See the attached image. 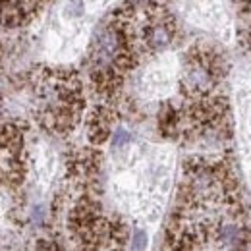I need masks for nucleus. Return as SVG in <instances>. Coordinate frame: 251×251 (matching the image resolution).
Listing matches in <instances>:
<instances>
[{
    "label": "nucleus",
    "mask_w": 251,
    "mask_h": 251,
    "mask_svg": "<svg viewBox=\"0 0 251 251\" xmlns=\"http://www.w3.org/2000/svg\"><path fill=\"white\" fill-rule=\"evenodd\" d=\"M220 74L222 72L217 56H213L211 52L193 50L184 64V77H182L184 91L191 99L211 97L213 89L219 83Z\"/></svg>",
    "instance_id": "1"
},
{
    "label": "nucleus",
    "mask_w": 251,
    "mask_h": 251,
    "mask_svg": "<svg viewBox=\"0 0 251 251\" xmlns=\"http://www.w3.org/2000/svg\"><path fill=\"white\" fill-rule=\"evenodd\" d=\"M211 242L220 248H242L248 242V230L236 215H226L215 224Z\"/></svg>",
    "instance_id": "2"
},
{
    "label": "nucleus",
    "mask_w": 251,
    "mask_h": 251,
    "mask_svg": "<svg viewBox=\"0 0 251 251\" xmlns=\"http://www.w3.org/2000/svg\"><path fill=\"white\" fill-rule=\"evenodd\" d=\"M145 246H147V234L143 230H135L133 232V244H131V248L133 250H143Z\"/></svg>",
    "instance_id": "4"
},
{
    "label": "nucleus",
    "mask_w": 251,
    "mask_h": 251,
    "mask_svg": "<svg viewBox=\"0 0 251 251\" xmlns=\"http://www.w3.org/2000/svg\"><path fill=\"white\" fill-rule=\"evenodd\" d=\"M129 139H131V135L126 131L124 127H118L116 131H114V135H112V145L114 147H124L126 143H129Z\"/></svg>",
    "instance_id": "3"
},
{
    "label": "nucleus",
    "mask_w": 251,
    "mask_h": 251,
    "mask_svg": "<svg viewBox=\"0 0 251 251\" xmlns=\"http://www.w3.org/2000/svg\"><path fill=\"white\" fill-rule=\"evenodd\" d=\"M244 10H246V14L251 18V0H246V4H244Z\"/></svg>",
    "instance_id": "5"
}]
</instances>
